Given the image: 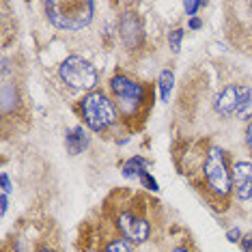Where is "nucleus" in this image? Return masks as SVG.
<instances>
[{"label": "nucleus", "instance_id": "obj_1", "mask_svg": "<svg viewBox=\"0 0 252 252\" xmlns=\"http://www.w3.org/2000/svg\"><path fill=\"white\" fill-rule=\"evenodd\" d=\"M95 2H45V13L63 31H80L93 18Z\"/></svg>", "mask_w": 252, "mask_h": 252}, {"label": "nucleus", "instance_id": "obj_2", "mask_svg": "<svg viewBox=\"0 0 252 252\" xmlns=\"http://www.w3.org/2000/svg\"><path fill=\"white\" fill-rule=\"evenodd\" d=\"M82 114L87 125L93 131H104L117 119L112 101L104 93H99V91H93V93H89L82 99Z\"/></svg>", "mask_w": 252, "mask_h": 252}, {"label": "nucleus", "instance_id": "obj_3", "mask_svg": "<svg viewBox=\"0 0 252 252\" xmlns=\"http://www.w3.org/2000/svg\"><path fill=\"white\" fill-rule=\"evenodd\" d=\"M205 177H207V186L218 196H226L228 190H231L233 177L226 168L224 151H220L218 147L209 149V153H207V159H205Z\"/></svg>", "mask_w": 252, "mask_h": 252}, {"label": "nucleus", "instance_id": "obj_4", "mask_svg": "<svg viewBox=\"0 0 252 252\" xmlns=\"http://www.w3.org/2000/svg\"><path fill=\"white\" fill-rule=\"evenodd\" d=\"M61 78L65 80L69 87L80 91H91L97 84V71L89 61L80 59V56H69L61 65Z\"/></svg>", "mask_w": 252, "mask_h": 252}, {"label": "nucleus", "instance_id": "obj_5", "mask_svg": "<svg viewBox=\"0 0 252 252\" xmlns=\"http://www.w3.org/2000/svg\"><path fill=\"white\" fill-rule=\"evenodd\" d=\"M112 91H114V95L119 97V101H121L125 112H134L136 108L140 106L142 97H145L142 84L131 82V80L125 78V76H114L112 78Z\"/></svg>", "mask_w": 252, "mask_h": 252}, {"label": "nucleus", "instance_id": "obj_6", "mask_svg": "<svg viewBox=\"0 0 252 252\" xmlns=\"http://www.w3.org/2000/svg\"><path fill=\"white\" fill-rule=\"evenodd\" d=\"M119 228H121L123 235L129 242H136V244H142L149 237V233H151L147 220H142V218H138L136 214H129V211L119 216Z\"/></svg>", "mask_w": 252, "mask_h": 252}, {"label": "nucleus", "instance_id": "obj_7", "mask_svg": "<svg viewBox=\"0 0 252 252\" xmlns=\"http://www.w3.org/2000/svg\"><path fill=\"white\" fill-rule=\"evenodd\" d=\"M233 186L239 198H252V164L237 162L233 166Z\"/></svg>", "mask_w": 252, "mask_h": 252}, {"label": "nucleus", "instance_id": "obj_8", "mask_svg": "<svg viewBox=\"0 0 252 252\" xmlns=\"http://www.w3.org/2000/svg\"><path fill=\"white\" fill-rule=\"evenodd\" d=\"M239 93H242V87H226L220 95L216 97V110L222 114V117H231V114H237V106H239Z\"/></svg>", "mask_w": 252, "mask_h": 252}, {"label": "nucleus", "instance_id": "obj_9", "mask_svg": "<svg viewBox=\"0 0 252 252\" xmlns=\"http://www.w3.org/2000/svg\"><path fill=\"white\" fill-rule=\"evenodd\" d=\"M121 32H123V41L127 43V48H136L140 43V24L131 13H127L121 20Z\"/></svg>", "mask_w": 252, "mask_h": 252}, {"label": "nucleus", "instance_id": "obj_10", "mask_svg": "<svg viewBox=\"0 0 252 252\" xmlns=\"http://www.w3.org/2000/svg\"><path fill=\"white\" fill-rule=\"evenodd\" d=\"M65 140H67V149H69L73 156H78V153L89 145L87 134H84V129H82V127H76V129L67 131V138H65Z\"/></svg>", "mask_w": 252, "mask_h": 252}, {"label": "nucleus", "instance_id": "obj_11", "mask_svg": "<svg viewBox=\"0 0 252 252\" xmlns=\"http://www.w3.org/2000/svg\"><path fill=\"white\" fill-rule=\"evenodd\" d=\"M237 117L248 121L252 119V91L242 87V93H239V106H237Z\"/></svg>", "mask_w": 252, "mask_h": 252}, {"label": "nucleus", "instance_id": "obj_12", "mask_svg": "<svg viewBox=\"0 0 252 252\" xmlns=\"http://www.w3.org/2000/svg\"><path fill=\"white\" fill-rule=\"evenodd\" d=\"M145 166H147V162H145L142 158H131L129 162L125 164V170H123V173H125V177H134V175L140 177L142 173H145Z\"/></svg>", "mask_w": 252, "mask_h": 252}, {"label": "nucleus", "instance_id": "obj_13", "mask_svg": "<svg viewBox=\"0 0 252 252\" xmlns=\"http://www.w3.org/2000/svg\"><path fill=\"white\" fill-rule=\"evenodd\" d=\"M173 71L170 69H166L162 71V76H159V91H162V99L164 101H168V97H170V89H173Z\"/></svg>", "mask_w": 252, "mask_h": 252}, {"label": "nucleus", "instance_id": "obj_14", "mask_svg": "<svg viewBox=\"0 0 252 252\" xmlns=\"http://www.w3.org/2000/svg\"><path fill=\"white\" fill-rule=\"evenodd\" d=\"M104 252H131V244L127 239H112Z\"/></svg>", "mask_w": 252, "mask_h": 252}, {"label": "nucleus", "instance_id": "obj_15", "mask_svg": "<svg viewBox=\"0 0 252 252\" xmlns=\"http://www.w3.org/2000/svg\"><path fill=\"white\" fill-rule=\"evenodd\" d=\"M181 37H183V31H173V32H170V37H168V41H170V48H173L175 52H179V43H181Z\"/></svg>", "mask_w": 252, "mask_h": 252}, {"label": "nucleus", "instance_id": "obj_16", "mask_svg": "<svg viewBox=\"0 0 252 252\" xmlns=\"http://www.w3.org/2000/svg\"><path fill=\"white\" fill-rule=\"evenodd\" d=\"M140 181H142V186H145V188H149V190H158V181L153 179V177L149 175L147 170L140 175Z\"/></svg>", "mask_w": 252, "mask_h": 252}, {"label": "nucleus", "instance_id": "obj_17", "mask_svg": "<svg viewBox=\"0 0 252 252\" xmlns=\"http://www.w3.org/2000/svg\"><path fill=\"white\" fill-rule=\"evenodd\" d=\"M200 7H203V2H194V0H190V2L183 4V9H186V13H188V15H194Z\"/></svg>", "mask_w": 252, "mask_h": 252}, {"label": "nucleus", "instance_id": "obj_18", "mask_svg": "<svg viewBox=\"0 0 252 252\" xmlns=\"http://www.w3.org/2000/svg\"><path fill=\"white\" fill-rule=\"evenodd\" d=\"M11 190V181H9V175L2 173V194H7Z\"/></svg>", "mask_w": 252, "mask_h": 252}, {"label": "nucleus", "instance_id": "obj_19", "mask_svg": "<svg viewBox=\"0 0 252 252\" xmlns=\"http://www.w3.org/2000/svg\"><path fill=\"white\" fill-rule=\"evenodd\" d=\"M239 228H231V231H228V239H231V242H239Z\"/></svg>", "mask_w": 252, "mask_h": 252}, {"label": "nucleus", "instance_id": "obj_20", "mask_svg": "<svg viewBox=\"0 0 252 252\" xmlns=\"http://www.w3.org/2000/svg\"><path fill=\"white\" fill-rule=\"evenodd\" d=\"M244 250L246 252H252V237H246L244 239Z\"/></svg>", "mask_w": 252, "mask_h": 252}, {"label": "nucleus", "instance_id": "obj_21", "mask_svg": "<svg viewBox=\"0 0 252 252\" xmlns=\"http://www.w3.org/2000/svg\"><path fill=\"white\" fill-rule=\"evenodd\" d=\"M246 138H248V147L252 149V121L248 125V131H246Z\"/></svg>", "mask_w": 252, "mask_h": 252}, {"label": "nucleus", "instance_id": "obj_22", "mask_svg": "<svg viewBox=\"0 0 252 252\" xmlns=\"http://www.w3.org/2000/svg\"><path fill=\"white\" fill-rule=\"evenodd\" d=\"M190 28H200V20H196V18H194V20L190 22Z\"/></svg>", "mask_w": 252, "mask_h": 252}, {"label": "nucleus", "instance_id": "obj_23", "mask_svg": "<svg viewBox=\"0 0 252 252\" xmlns=\"http://www.w3.org/2000/svg\"><path fill=\"white\" fill-rule=\"evenodd\" d=\"M39 252H54V250H50V248H45V250H39Z\"/></svg>", "mask_w": 252, "mask_h": 252}, {"label": "nucleus", "instance_id": "obj_24", "mask_svg": "<svg viewBox=\"0 0 252 252\" xmlns=\"http://www.w3.org/2000/svg\"><path fill=\"white\" fill-rule=\"evenodd\" d=\"M175 252H188V250H183V248H179V250H175Z\"/></svg>", "mask_w": 252, "mask_h": 252}]
</instances>
